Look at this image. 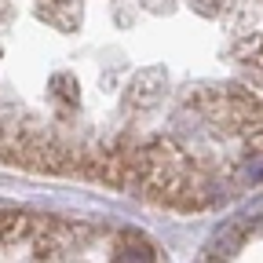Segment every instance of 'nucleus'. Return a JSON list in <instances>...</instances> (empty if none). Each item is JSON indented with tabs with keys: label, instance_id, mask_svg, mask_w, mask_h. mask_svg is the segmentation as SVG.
Segmentation results:
<instances>
[{
	"label": "nucleus",
	"instance_id": "obj_1",
	"mask_svg": "<svg viewBox=\"0 0 263 263\" xmlns=\"http://www.w3.org/2000/svg\"><path fill=\"white\" fill-rule=\"evenodd\" d=\"M212 114L263 121V0H0V161L143 179Z\"/></svg>",
	"mask_w": 263,
	"mask_h": 263
}]
</instances>
